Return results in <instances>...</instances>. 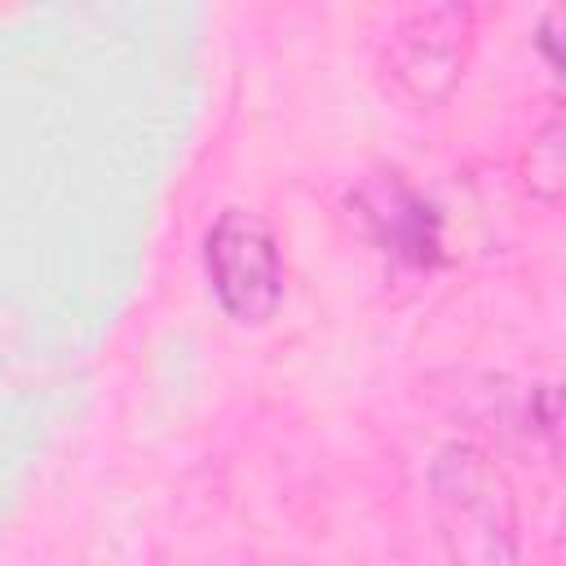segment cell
I'll use <instances>...</instances> for the list:
<instances>
[{
    "instance_id": "obj_1",
    "label": "cell",
    "mask_w": 566,
    "mask_h": 566,
    "mask_svg": "<svg viewBox=\"0 0 566 566\" xmlns=\"http://www.w3.org/2000/svg\"><path fill=\"white\" fill-rule=\"evenodd\" d=\"M429 500L451 566H517V500L486 451L442 447L429 464Z\"/></svg>"
},
{
    "instance_id": "obj_2",
    "label": "cell",
    "mask_w": 566,
    "mask_h": 566,
    "mask_svg": "<svg viewBox=\"0 0 566 566\" xmlns=\"http://www.w3.org/2000/svg\"><path fill=\"white\" fill-rule=\"evenodd\" d=\"M203 270L234 323H265L283 301V256L265 217L226 208L203 239Z\"/></svg>"
},
{
    "instance_id": "obj_3",
    "label": "cell",
    "mask_w": 566,
    "mask_h": 566,
    "mask_svg": "<svg viewBox=\"0 0 566 566\" xmlns=\"http://www.w3.org/2000/svg\"><path fill=\"white\" fill-rule=\"evenodd\" d=\"M473 4L402 9L380 44L389 80L420 106H438L464 75L473 49Z\"/></svg>"
},
{
    "instance_id": "obj_4",
    "label": "cell",
    "mask_w": 566,
    "mask_h": 566,
    "mask_svg": "<svg viewBox=\"0 0 566 566\" xmlns=\"http://www.w3.org/2000/svg\"><path fill=\"white\" fill-rule=\"evenodd\" d=\"M354 203H358L367 230L376 234V243L394 261H402V265H433V256H438V217L398 172L371 177L358 190Z\"/></svg>"
},
{
    "instance_id": "obj_5",
    "label": "cell",
    "mask_w": 566,
    "mask_h": 566,
    "mask_svg": "<svg viewBox=\"0 0 566 566\" xmlns=\"http://www.w3.org/2000/svg\"><path fill=\"white\" fill-rule=\"evenodd\" d=\"M517 181L531 203L557 208L566 190V119L553 111L539 128H531L522 155H517Z\"/></svg>"
},
{
    "instance_id": "obj_6",
    "label": "cell",
    "mask_w": 566,
    "mask_h": 566,
    "mask_svg": "<svg viewBox=\"0 0 566 566\" xmlns=\"http://www.w3.org/2000/svg\"><path fill=\"white\" fill-rule=\"evenodd\" d=\"M557 27H562V9H548L544 13V27H539V49L548 57V71L562 75V53H557Z\"/></svg>"
}]
</instances>
